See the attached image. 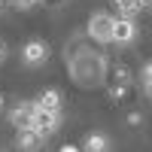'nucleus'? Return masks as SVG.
Masks as SVG:
<instances>
[{
    "instance_id": "f257e3e1",
    "label": "nucleus",
    "mask_w": 152,
    "mask_h": 152,
    "mask_svg": "<svg viewBox=\"0 0 152 152\" xmlns=\"http://www.w3.org/2000/svg\"><path fill=\"white\" fill-rule=\"evenodd\" d=\"M64 61H67V73H70V82L79 85V88H97L107 82V73H110V61L104 52L88 46V37H76V40L67 43L64 49Z\"/></svg>"
},
{
    "instance_id": "f03ea898",
    "label": "nucleus",
    "mask_w": 152,
    "mask_h": 152,
    "mask_svg": "<svg viewBox=\"0 0 152 152\" xmlns=\"http://www.w3.org/2000/svg\"><path fill=\"white\" fill-rule=\"evenodd\" d=\"M113 24H116V15H110V12H91L88 21H85V37H88V43L110 46V43H113Z\"/></svg>"
},
{
    "instance_id": "7ed1b4c3",
    "label": "nucleus",
    "mask_w": 152,
    "mask_h": 152,
    "mask_svg": "<svg viewBox=\"0 0 152 152\" xmlns=\"http://www.w3.org/2000/svg\"><path fill=\"white\" fill-rule=\"evenodd\" d=\"M61 110H46V107H40L37 104L34 107V116H31V128L34 131H40L43 137H52L58 128H61Z\"/></svg>"
},
{
    "instance_id": "20e7f679",
    "label": "nucleus",
    "mask_w": 152,
    "mask_h": 152,
    "mask_svg": "<svg viewBox=\"0 0 152 152\" xmlns=\"http://www.w3.org/2000/svg\"><path fill=\"white\" fill-rule=\"evenodd\" d=\"M49 61V43L46 40H28L21 46V64L24 67H43Z\"/></svg>"
},
{
    "instance_id": "39448f33",
    "label": "nucleus",
    "mask_w": 152,
    "mask_h": 152,
    "mask_svg": "<svg viewBox=\"0 0 152 152\" xmlns=\"http://www.w3.org/2000/svg\"><path fill=\"white\" fill-rule=\"evenodd\" d=\"M137 37H140L137 18H116V24H113V43L116 46H134Z\"/></svg>"
},
{
    "instance_id": "423d86ee",
    "label": "nucleus",
    "mask_w": 152,
    "mask_h": 152,
    "mask_svg": "<svg viewBox=\"0 0 152 152\" xmlns=\"http://www.w3.org/2000/svg\"><path fill=\"white\" fill-rule=\"evenodd\" d=\"M43 143H46V137L34 128H18V134H15V149L18 152H40Z\"/></svg>"
},
{
    "instance_id": "0eeeda50",
    "label": "nucleus",
    "mask_w": 152,
    "mask_h": 152,
    "mask_svg": "<svg viewBox=\"0 0 152 152\" xmlns=\"http://www.w3.org/2000/svg\"><path fill=\"white\" fill-rule=\"evenodd\" d=\"M34 107H37V100H21V104H15V107H12V113H9L12 128H31Z\"/></svg>"
},
{
    "instance_id": "6e6552de",
    "label": "nucleus",
    "mask_w": 152,
    "mask_h": 152,
    "mask_svg": "<svg viewBox=\"0 0 152 152\" xmlns=\"http://www.w3.org/2000/svg\"><path fill=\"white\" fill-rule=\"evenodd\" d=\"M119 18H137L143 12V0H113Z\"/></svg>"
},
{
    "instance_id": "1a4fd4ad",
    "label": "nucleus",
    "mask_w": 152,
    "mask_h": 152,
    "mask_svg": "<svg viewBox=\"0 0 152 152\" xmlns=\"http://www.w3.org/2000/svg\"><path fill=\"white\" fill-rule=\"evenodd\" d=\"M82 152H110V137L100 131H91L82 143Z\"/></svg>"
},
{
    "instance_id": "9d476101",
    "label": "nucleus",
    "mask_w": 152,
    "mask_h": 152,
    "mask_svg": "<svg viewBox=\"0 0 152 152\" xmlns=\"http://www.w3.org/2000/svg\"><path fill=\"white\" fill-rule=\"evenodd\" d=\"M37 104L46 107V110H61V107H64V94H61L58 88H46V91L37 97Z\"/></svg>"
},
{
    "instance_id": "9b49d317",
    "label": "nucleus",
    "mask_w": 152,
    "mask_h": 152,
    "mask_svg": "<svg viewBox=\"0 0 152 152\" xmlns=\"http://www.w3.org/2000/svg\"><path fill=\"white\" fill-rule=\"evenodd\" d=\"M9 3L15 6V9H34V6H40L43 0H9Z\"/></svg>"
},
{
    "instance_id": "f8f14e48",
    "label": "nucleus",
    "mask_w": 152,
    "mask_h": 152,
    "mask_svg": "<svg viewBox=\"0 0 152 152\" xmlns=\"http://www.w3.org/2000/svg\"><path fill=\"white\" fill-rule=\"evenodd\" d=\"M140 79L143 82H152V61H146V64L140 67Z\"/></svg>"
},
{
    "instance_id": "ddd939ff",
    "label": "nucleus",
    "mask_w": 152,
    "mask_h": 152,
    "mask_svg": "<svg viewBox=\"0 0 152 152\" xmlns=\"http://www.w3.org/2000/svg\"><path fill=\"white\" fill-rule=\"evenodd\" d=\"M6 55H9V49H6V43H3V40H0V64L6 61Z\"/></svg>"
},
{
    "instance_id": "4468645a",
    "label": "nucleus",
    "mask_w": 152,
    "mask_h": 152,
    "mask_svg": "<svg viewBox=\"0 0 152 152\" xmlns=\"http://www.w3.org/2000/svg\"><path fill=\"white\" fill-rule=\"evenodd\" d=\"M128 122H131V125H140V122H143V116H140V113H131Z\"/></svg>"
},
{
    "instance_id": "2eb2a0df",
    "label": "nucleus",
    "mask_w": 152,
    "mask_h": 152,
    "mask_svg": "<svg viewBox=\"0 0 152 152\" xmlns=\"http://www.w3.org/2000/svg\"><path fill=\"white\" fill-rule=\"evenodd\" d=\"M58 152H79V146H73V143H64V146H61Z\"/></svg>"
},
{
    "instance_id": "dca6fc26",
    "label": "nucleus",
    "mask_w": 152,
    "mask_h": 152,
    "mask_svg": "<svg viewBox=\"0 0 152 152\" xmlns=\"http://www.w3.org/2000/svg\"><path fill=\"white\" fill-rule=\"evenodd\" d=\"M143 91H146V97L152 100V82H143Z\"/></svg>"
},
{
    "instance_id": "f3484780",
    "label": "nucleus",
    "mask_w": 152,
    "mask_h": 152,
    "mask_svg": "<svg viewBox=\"0 0 152 152\" xmlns=\"http://www.w3.org/2000/svg\"><path fill=\"white\" fill-rule=\"evenodd\" d=\"M143 12H152V0H143Z\"/></svg>"
},
{
    "instance_id": "a211bd4d",
    "label": "nucleus",
    "mask_w": 152,
    "mask_h": 152,
    "mask_svg": "<svg viewBox=\"0 0 152 152\" xmlns=\"http://www.w3.org/2000/svg\"><path fill=\"white\" fill-rule=\"evenodd\" d=\"M43 3H49V6H58V3H61V0H43Z\"/></svg>"
},
{
    "instance_id": "6ab92c4d",
    "label": "nucleus",
    "mask_w": 152,
    "mask_h": 152,
    "mask_svg": "<svg viewBox=\"0 0 152 152\" xmlns=\"http://www.w3.org/2000/svg\"><path fill=\"white\" fill-rule=\"evenodd\" d=\"M0 113H3V91H0Z\"/></svg>"
}]
</instances>
